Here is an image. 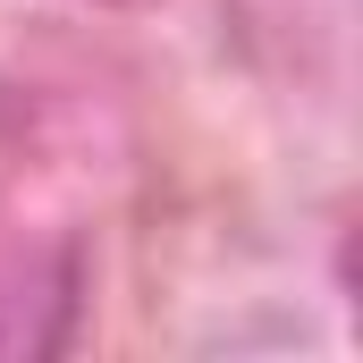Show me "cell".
<instances>
[{"label":"cell","mask_w":363,"mask_h":363,"mask_svg":"<svg viewBox=\"0 0 363 363\" xmlns=\"http://www.w3.org/2000/svg\"><path fill=\"white\" fill-rule=\"evenodd\" d=\"M77 330V271L68 262H17L0 271V363L60 355Z\"/></svg>","instance_id":"cell-1"}]
</instances>
